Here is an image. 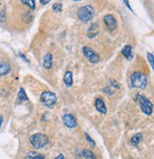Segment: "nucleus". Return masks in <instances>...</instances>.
<instances>
[{
    "label": "nucleus",
    "mask_w": 154,
    "mask_h": 159,
    "mask_svg": "<svg viewBox=\"0 0 154 159\" xmlns=\"http://www.w3.org/2000/svg\"><path fill=\"white\" fill-rule=\"evenodd\" d=\"M130 84L133 88L145 89L147 85V77L141 71H134L130 76Z\"/></svg>",
    "instance_id": "f257e3e1"
},
{
    "label": "nucleus",
    "mask_w": 154,
    "mask_h": 159,
    "mask_svg": "<svg viewBox=\"0 0 154 159\" xmlns=\"http://www.w3.org/2000/svg\"><path fill=\"white\" fill-rule=\"evenodd\" d=\"M30 142L35 149H42L49 144V137L44 134H35L30 137Z\"/></svg>",
    "instance_id": "f03ea898"
},
{
    "label": "nucleus",
    "mask_w": 154,
    "mask_h": 159,
    "mask_svg": "<svg viewBox=\"0 0 154 159\" xmlns=\"http://www.w3.org/2000/svg\"><path fill=\"white\" fill-rule=\"evenodd\" d=\"M78 18L83 22H88L91 20L94 16V9L90 5H86L80 8L77 11Z\"/></svg>",
    "instance_id": "7ed1b4c3"
},
{
    "label": "nucleus",
    "mask_w": 154,
    "mask_h": 159,
    "mask_svg": "<svg viewBox=\"0 0 154 159\" xmlns=\"http://www.w3.org/2000/svg\"><path fill=\"white\" fill-rule=\"evenodd\" d=\"M138 101H139V104H140V107H141L142 111L147 115H151L153 112V105L149 101V99H147L143 94H139Z\"/></svg>",
    "instance_id": "20e7f679"
},
{
    "label": "nucleus",
    "mask_w": 154,
    "mask_h": 159,
    "mask_svg": "<svg viewBox=\"0 0 154 159\" xmlns=\"http://www.w3.org/2000/svg\"><path fill=\"white\" fill-rule=\"evenodd\" d=\"M40 100L46 107L51 108L55 105V103H56L57 97L55 95V93H53L51 92H44L41 94Z\"/></svg>",
    "instance_id": "39448f33"
},
{
    "label": "nucleus",
    "mask_w": 154,
    "mask_h": 159,
    "mask_svg": "<svg viewBox=\"0 0 154 159\" xmlns=\"http://www.w3.org/2000/svg\"><path fill=\"white\" fill-rule=\"evenodd\" d=\"M82 52H83L84 56H85L86 58H87L90 63H92V64H97V63H99V61H100V57H99V55H98L91 48L85 46V47L83 48Z\"/></svg>",
    "instance_id": "423d86ee"
},
{
    "label": "nucleus",
    "mask_w": 154,
    "mask_h": 159,
    "mask_svg": "<svg viewBox=\"0 0 154 159\" xmlns=\"http://www.w3.org/2000/svg\"><path fill=\"white\" fill-rule=\"evenodd\" d=\"M104 22L108 31H114L117 28V21L112 14H107L104 16Z\"/></svg>",
    "instance_id": "0eeeda50"
},
{
    "label": "nucleus",
    "mask_w": 154,
    "mask_h": 159,
    "mask_svg": "<svg viewBox=\"0 0 154 159\" xmlns=\"http://www.w3.org/2000/svg\"><path fill=\"white\" fill-rule=\"evenodd\" d=\"M63 122H64V125L66 127H68V129H73L77 126V121L75 119V117L73 116V114L71 113H66L63 115Z\"/></svg>",
    "instance_id": "6e6552de"
},
{
    "label": "nucleus",
    "mask_w": 154,
    "mask_h": 159,
    "mask_svg": "<svg viewBox=\"0 0 154 159\" xmlns=\"http://www.w3.org/2000/svg\"><path fill=\"white\" fill-rule=\"evenodd\" d=\"M100 32V27L98 23H93L90 26L89 30H88V36L89 38H93L95 37Z\"/></svg>",
    "instance_id": "1a4fd4ad"
},
{
    "label": "nucleus",
    "mask_w": 154,
    "mask_h": 159,
    "mask_svg": "<svg viewBox=\"0 0 154 159\" xmlns=\"http://www.w3.org/2000/svg\"><path fill=\"white\" fill-rule=\"evenodd\" d=\"M95 108L96 110L101 112V113H106L107 112V107L105 105V102L101 98H96L95 99Z\"/></svg>",
    "instance_id": "9d476101"
},
{
    "label": "nucleus",
    "mask_w": 154,
    "mask_h": 159,
    "mask_svg": "<svg viewBox=\"0 0 154 159\" xmlns=\"http://www.w3.org/2000/svg\"><path fill=\"white\" fill-rule=\"evenodd\" d=\"M122 54L127 59L131 60L133 57V52H132V47L130 45H127L125 46L122 49Z\"/></svg>",
    "instance_id": "9b49d317"
},
{
    "label": "nucleus",
    "mask_w": 154,
    "mask_h": 159,
    "mask_svg": "<svg viewBox=\"0 0 154 159\" xmlns=\"http://www.w3.org/2000/svg\"><path fill=\"white\" fill-rule=\"evenodd\" d=\"M64 83L68 88H71L73 84V73L71 70L66 71V74L64 75Z\"/></svg>",
    "instance_id": "f8f14e48"
},
{
    "label": "nucleus",
    "mask_w": 154,
    "mask_h": 159,
    "mask_svg": "<svg viewBox=\"0 0 154 159\" xmlns=\"http://www.w3.org/2000/svg\"><path fill=\"white\" fill-rule=\"evenodd\" d=\"M43 66L45 69L49 70L52 67V55L51 53H46L43 58Z\"/></svg>",
    "instance_id": "ddd939ff"
},
{
    "label": "nucleus",
    "mask_w": 154,
    "mask_h": 159,
    "mask_svg": "<svg viewBox=\"0 0 154 159\" xmlns=\"http://www.w3.org/2000/svg\"><path fill=\"white\" fill-rule=\"evenodd\" d=\"M11 70V66L8 62H1L0 63V76L7 75Z\"/></svg>",
    "instance_id": "4468645a"
},
{
    "label": "nucleus",
    "mask_w": 154,
    "mask_h": 159,
    "mask_svg": "<svg viewBox=\"0 0 154 159\" xmlns=\"http://www.w3.org/2000/svg\"><path fill=\"white\" fill-rule=\"evenodd\" d=\"M25 158L26 159H45V155L42 153L35 152H29L26 154Z\"/></svg>",
    "instance_id": "2eb2a0df"
},
{
    "label": "nucleus",
    "mask_w": 154,
    "mask_h": 159,
    "mask_svg": "<svg viewBox=\"0 0 154 159\" xmlns=\"http://www.w3.org/2000/svg\"><path fill=\"white\" fill-rule=\"evenodd\" d=\"M142 137H143L142 134H135L134 136H132L131 139H130L131 145L134 146V147H137V146H138V144H139L140 142H141Z\"/></svg>",
    "instance_id": "dca6fc26"
},
{
    "label": "nucleus",
    "mask_w": 154,
    "mask_h": 159,
    "mask_svg": "<svg viewBox=\"0 0 154 159\" xmlns=\"http://www.w3.org/2000/svg\"><path fill=\"white\" fill-rule=\"evenodd\" d=\"M82 155L86 159H95L96 158V155L90 150H84L82 152Z\"/></svg>",
    "instance_id": "f3484780"
},
{
    "label": "nucleus",
    "mask_w": 154,
    "mask_h": 159,
    "mask_svg": "<svg viewBox=\"0 0 154 159\" xmlns=\"http://www.w3.org/2000/svg\"><path fill=\"white\" fill-rule=\"evenodd\" d=\"M18 98L20 99V101H27L28 100V96L26 94V92L23 88H21L19 90V93H18Z\"/></svg>",
    "instance_id": "a211bd4d"
},
{
    "label": "nucleus",
    "mask_w": 154,
    "mask_h": 159,
    "mask_svg": "<svg viewBox=\"0 0 154 159\" xmlns=\"http://www.w3.org/2000/svg\"><path fill=\"white\" fill-rule=\"evenodd\" d=\"M22 3H24L28 7H30L32 10L35 9V1H34V0H23Z\"/></svg>",
    "instance_id": "6ab92c4d"
},
{
    "label": "nucleus",
    "mask_w": 154,
    "mask_h": 159,
    "mask_svg": "<svg viewBox=\"0 0 154 159\" xmlns=\"http://www.w3.org/2000/svg\"><path fill=\"white\" fill-rule=\"evenodd\" d=\"M52 11L55 12H60L62 11V4L60 2H56L52 5Z\"/></svg>",
    "instance_id": "aec40b11"
},
{
    "label": "nucleus",
    "mask_w": 154,
    "mask_h": 159,
    "mask_svg": "<svg viewBox=\"0 0 154 159\" xmlns=\"http://www.w3.org/2000/svg\"><path fill=\"white\" fill-rule=\"evenodd\" d=\"M85 137H86L87 141H88V142H89V143L90 144V145H91L92 147H95V142H94V141L92 140V138H91V137H90V135H89V134H88L87 133L85 134Z\"/></svg>",
    "instance_id": "412c9836"
},
{
    "label": "nucleus",
    "mask_w": 154,
    "mask_h": 159,
    "mask_svg": "<svg viewBox=\"0 0 154 159\" xmlns=\"http://www.w3.org/2000/svg\"><path fill=\"white\" fill-rule=\"evenodd\" d=\"M147 60H148V62H149V64L151 65V67L153 68V66H154V64H153V54L152 53H147Z\"/></svg>",
    "instance_id": "4be33fe9"
},
{
    "label": "nucleus",
    "mask_w": 154,
    "mask_h": 159,
    "mask_svg": "<svg viewBox=\"0 0 154 159\" xmlns=\"http://www.w3.org/2000/svg\"><path fill=\"white\" fill-rule=\"evenodd\" d=\"M40 3H41L42 5H46V4L50 3V0H47V1H43V0H41V1H40Z\"/></svg>",
    "instance_id": "5701e85b"
},
{
    "label": "nucleus",
    "mask_w": 154,
    "mask_h": 159,
    "mask_svg": "<svg viewBox=\"0 0 154 159\" xmlns=\"http://www.w3.org/2000/svg\"><path fill=\"white\" fill-rule=\"evenodd\" d=\"M54 159H64V155L63 154H59L58 156H56Z\"/></svg>",
    "instance_id": "b1692460"
},
{
    "label": "nucleus",
    "mask_w": 154,
    "mask_h": 159,
    "mask_svg": "<svg viewBox=\"0 0 154 159\" xmlns=\"http://www.w3.org/2000/svg\"><path fill=\"white\" fill-rule=\"evenodd\" d=\"M2 121H3V117H2V115L0 114V127H1V125H2Z\"/></svg>",
    "instance_id": "393cba45"
}]
</instances>
